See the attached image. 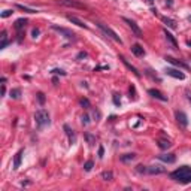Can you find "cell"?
Masks as SVG:
<instances>
[{
	"mask_svg": "<svg viewBox=\"0 0 191 191\" xmlns=\"http://www.w3.org/2000/svg\"><path fill=\"white\" fill-rule=\"evenodd\" d=\"M170 178L176 182H181V184H190L191 182V167L182 166V167L176 169L175 172H172Z\"/></svg>",
	"mask_w": 191,
	"mask_h": 191,
	"instance_id": "obj_1",
	"label": "cell"
},
{
	"mask_svg": "<svg viewBox=\"0 0 191 191\" xmlns=\"http://www.w3.org/2000/svg\"><path fill=\"white\" fill-rule=\"evenodd\" d=\"M34 121H36V127L38 128H43L45 126H49L51 119H49V114L46 109H39L34 114Z\"/></svg>",
	"mask_w": 191,
	"mask_h": 191,
	"instance_id": "obj_2",
	"label": "cell"
},
{
	"mask_svg": "<svg viewBox=\"0 0 191 191\" xmlns=\"http://www.w3.org/2000/svg\"><path fill=\"white\" fill-rule=\"evenodd\" d=\"M96 24H97V27L103 31V33H105L106 34V36H109L112 40H114V42H117V43H119V45H121V43H123V40H121V38L118 36V34L114 31V30H112L111 27H108V25H105V24H102V23H96Z\"/></svg>",
	"mask_w": 191,
	"mask_h": 191,
	"instance_id": "obj_3",
	"label": "cell"
},
{
	"mask_svg": "<svg viewBox=\"0 0 191 191\" xmlns=\"http://www.w3.org/2000/svg\"><path fill=\"white\" fill-rule=\"evenodd\" d=\"M51 29L55 30V31H58V33H61L63 36H64L66 39H69V40H75V36H76V34H75L72 30H67V29H64V27H58L57 24H53V25H51Z\"/></svg>",
	"mask_w": 191,
	"mask_h": 191,
	"instance_id": "obj_4",
	"label": "cell"
},
{
	"mask_svg": "<svg viewBox=\"0 0 191 191\" xmlns=\"http://www.w3.org/2000/svg\"><path fill=\"white\" fill-rule=\"evenodd\" d=\"M123 21H124V23H126V24L128 25L130 29H132V31H133V33L136 34L137 38H143V33H142V30L139 29V25H137V24H136V23H134L133 20H130V18H126V16H124V18H123Z\"/></svg>",
	"mask_w": 191,
	"mask_h": 191,
	"instance_id": "obj_5",
	"label": "cell"
},
{
	"mask_svg": "<svg viewBox=\"0 0 191 191\" xmlns=\"http://www.w3.org/2000/svg\"><path fill=\"white\" fill-rule=\"evenodd\" d=\"M60 3L64 6H69V8H76V9H87V6L84 3H79L76 0H60Z\"/></svg>",
	"mask_w": 191,
	"mask_h": 191,
	"instance_id": "obj_6",
	"label": "cell"
},
{
	"mask_svg": "<svg viewBox=\"0 0 191 191\" xmlns=\"http://www.w3.org/2000/svg\"><path fill=\"white\" fill-rule=\"evenodd\" d=\"M166 73L169 75V76H172V78H175V79H185V75L182 73V72H179L178 69H172V67H167L166 69Z\"/></svg>",
	"mask_w": 191,
	"mask_h": 191,
	"instance_id": "obj_7",
	"label": "cell"
},
{
	"mask_svg": "<svg viewBox=\"0 0 191 191\" xmlns=\"http://www.w3.org/2000/svg\"><path fill=\"white\" fill-rule=\"evenodd\" d=\"M166 60H167L170 64L176 66V67H179V69H185V70H188V69H190V66H188L187 63H182L181 60H176V58H173V57H166Z\"/></svg>",
	"mask_w": 191,
	"mask_h": 191,
	"instance_id": "obj_8",
	"label": "cell"
},
{
	"mask_svg": "<svg viewBox=\"0 0 191 191\" xmlns=\"http://www.w3.org/2000/svg\"><path fill=\"white\" fill-rule=\"evenodd\" d=\"M166 172V169H164L163 166H149V167H146V173H149V175H161V173Z\"/></svg>",
	"mask_w": 191,
	"mask_h": 191,
	"instance_id": "obj_9",
	"label": "cell"
},
{
	"mask_svg": "<svg viewBox=\"0 0 191 191\" xmlns=\"http://www.w3.org/2000/svg\"><path fill=\"white\" fill-rule=\"evenodd\" d=\"M176 121L179 123L181 127H187L188 126V118H187V115L182 111H178L176 112Z\"/></svg>",
	"mask_w": 191,
	"mask_h": 191,
	"instance_id": "obj_10",
	"label": "cell"
},
{
	"mask_svg": "<svg viewBox=\"0 0 191 191\" xmlns=\"http://www.w3.org/2000/svg\"><path fill=\"white\" fill-rule=\"evenodd\" d=\"M148 93H149V96H152L154 99H157V100H161V102H167V97L164 96L161 91H158V90H155V88H151V90H148Z\"/></svg>",
	"mask_w": 191,
	"mask_h": 191,
	"instance_id": "obj_11",
	"label": "cell"
},
{
	"mask_svg": "<svg viewBox=\"0 0 191 191\" xmlns=\"http://www.w3.org/2000/svg\"><path fill=\"white\" fill-rule=\"evenodd\" d=\"M63 128H64V132H66V134H67V137H69V143L73 145V143L76 142V134H75V132H73V130L69 127L67 124H66Z\"/></svg>",
	"mask_w": 191,
	"mask_h": 191,
	"instance_id": "obj_12",
	"label": "cell"
},
{
	"mask_svg": "<svg viewBox=\"0 0 191 191\" xmlns=\"http://www.w3.org/2000/svg\"><path fill=\"white\" fill-rule=\"evenodd\" d=\"M158 158H160L163 163H167V164H172V163L176 161L175 154H161V155H158Z\"/></svg>",
	"mask_w": 191,
	"mask_h": 191,
	"instance_id": "obj_13",
	"label": "cell"
},
{
	"mask_svg": "<svg viewBox=\"0 0 191 191\" xmlns=\"http://www.w3.org/2000/svg\"><path fill=\"white\" fill-rule=\"evenodd\" d=\"M119 60H121V61H123V63L126 64V67L128 69V70H132V72L134 73V76H137V78H141V72H139V70H137V69H136L134 66H132V64H130V63L127 61V60H126V58H124L123 55H119Z\"/></svg>",
	"mask_w": 191,
	"mask_h": 191,
	"instance_id": "obj_14",
	"label": "cell"
},
{
	"mask_svg": "<svg viewBox=\"0 0 191 191\" xmlns=\"http://www.w3.org/2000/svg\"><path fill=\"white\" fill-rule=\"evenodd\" d=\"M67 20L70 23H73V24H76L78 27H81V29H88V25H87L84 21H81L79 18H76V16H73V15H67Z\"/></svg>",
	"mask_w": 191,
	"mask_h": 191,
	"instance_id": "obj_15",
	"label": "cell"
},
{
	"mask_svg": "<svg viewBox=\"0 0 191 191\" xmlns=\"http://www.w3.org/2000/svg\"><path fill=\"white\" fill-rule=\"evenodd\" d=\"M163 31H164V36H166V39L172 43L173 49H178V42H176V39H175V38H173V34H172L170 31H167V29H164Z\"/></svg>",
	"mask_w": 191,
	"mask_h": 191,
	"instance_id": "obj_16",
	"label": "cell"
},
{
	"mask_svg": "<svg viewBox=\"0 0 191 191\" xmlns=\"http://www.w3.org/2000/svg\"><path fill=\"white\" fill-rule=\"evenodd\" d=\"M23 154H24V151H23V149H20L18 152L15 154V158H14V169H15V170L21 166V158H23Z\"/></svg>",
	"mask_w": 191,
	"mask_h": 191,
	"instance_id": "obj_17",
	"label": "cell"
},
{
	"mask_svg": "<svg viewBox=\"0 0 191 191\" xmlns=\"http://www.w3.org/2000/svg\"><path fill=\"white\" fill-rule=\"evenodd\" d=\"M132 53H133L136 57H142V55L145 54V51H143V48L139 45V43H134V45H132Z\"/></svg>",
	"mask_w": 191,
	"mask_h": 191,
	"instance_id": "obj_18",
	"label": "cell"
},
{
	"mask_svg": "<svg viewBox=\"0 0 191 191\" xmlns=\"http://www.w3.org/2000/svg\"><path fill=\"white\" fill-rule=\"evenodd\" d=\"M18 9L24 11V12H27V14H38V9H33V8H29V6H25V5H21V3H16L15 5Z\"/></svg>",
	"mask_w": 191,
	"mask_h": 191,
	"instance_id": "obj_19",
	"label": "cell"
},
{
	"mask_svg": "<svg viewBox=\"0 0 191 191\" xmlns=\"http://www.w3.org/2000/svg\"><path fill=\"white\" fill-rule=\"evenodd\" d=\"M25 24H27V20H25V18H20V20H16V21H15L14 25H15V29L21 33V30L25 27Z\"/></svg>",
	"mask_w": 191,
	"mask_h": 191,
	"instance_id": "obj_20",
	"label": "cell"
},
{
	"mask_svg": "<svg viewBox=\"0 0 191 191\" xmlns=\"http://www.w3.org/2000/svg\"><path fill=\"white\" fill-rule=\"evenodd\" d=\"M158 146L161 149H169L172 146V142L169 141V139H158Z\"/></svg>",
	"mask_w": 191,
	"mask_h": 191,
	"instance_id": "obj_21",
	"label": "cell"
},
{
	"mask_svg": "<svg viewBox=\"0 0 191 191\" xmlns=\"http://www.w3.org/2000/svg\"><path fill=\"white\" fill-rule=\"evenodd\" d=\"M163 23L167 25L169 29H176V23H175V20H172V18H167V16H163Z\"/></svg>",
	"mask_w": 191,
	"mask_h": 191,
	"instance_id": "obj_22",
	"label": "cell"
},
{
	"mask_svg": "<svg viewBox=\"0 0 191 191\" xmlns=\"http://www.w3.org/2000/svg\"><path fill=\"white\" fill-rule=\"evenodd\" d=\"M134 158H136V154H124V155H121V161L123 163H130Z\"/></svg>",
	"mask_w": 191,
	"mask_h": 191,
	"instance_id": "obj_23",
	"label": "cell"
},
{
	"mask_svg": "<svg viewBox=\"0 0 191 191\" xmlns=\"http://www.w3.org/2000/svg\"><path fill=\"white\" fill-rule=\"evenodd\" d=\"M8 43H9V40H8V34H6V31H3L2 33V45H0V49H5L8 46Z\"/></svg>",
	"mask_w": 191,
	"mask_h": 191,
	"instance_id": "obj_24",
	"label": "cell"
},
{
	"mask_svg": "<svg viewBox=\"0 0 191 191\" xmlns=\"http://www.w3.org/2000/svg\"><path fill=\"white\" fill-rule=\"evenodd\" d=\"M102 178H103V181H112V179H114V173H112L111 170L103 172L102 173Z\"/></svg>",
	"mask_w": 191,
	"mask_h": 191,
	"instance_id": "obj_25",
	"label": "cell"
},
{
	"mask_svg": "<svg viewBox=\"0 0 191 191\" xmlns=\"http://www.w3.org/2000/svg\"><path fill=\"white\" fill-rule=\"evenodd\" d=\"M84 137L87 139V142H88L90 145H94V143H96V136H94V134H91V133H85Z\"/></svg>",
	"mask_w": 191,
	"mask_h": 191,
	"instance_id": "obj_26",
	"label": "cell"
},
{
	"mask_svg": "<svg viewBox=\"0 0 191 191\" xmlns=\"http://www.w3.org/2000/svg\"><path fill=\"white\" fill-rule=\"evenodd\" d=\"M20 96H21V90H20V88L11 90V97H12V99H20Z\"/></svg>",
	"mask_w": 191,
	"mask_h": 191,
	"instance_id": "obj_27",
	"label": "cell"
},
{
	"mask_svg": "<svg viewBox=\"0 0 191 191\" xmlns=\"http://www.w3.org/2000/svg\"><path fill=\"white\" fill-rule=\"evenodd\" d=\"M93 166H94V163H93L91 160H88V161L84 164V170H85V172H90V170L93 169Z\"/></svg>",
	"mask_w": 191,
	"mask_h": 191,
	"instance_id": "obj_28",
	"label": "cell"
},
{
	"mask_svg": "<svg viewBox=\"0 0 191 191\" xmlns=\"http://www.w3.org/2000/svg\"><path fill=\"white\" fill-rule=\"evenodd\" d=\"M12 14H14L12 9H6V11H3L2 14H0V16H2V18H8V16H11Z\"/></svg>",
	"mask_w": 191,
	"mask_h": 191,
	"instance_id": "obj_29",
	"label": "cell"
},
{
	"mask_svg": "<svg viewBox=\"0 0 191 191\" xmlns=\"http://www.w3.org/2000/svg\"><path fill=\"white\" fill-rule=\"evenodd\" d=\"M79 103H81V106H84V108H90V106H91L88 99H81V100H79Z\"/></svg>",
	"mask_w": 191,
	"mask_h": 191,
	"instance_id": "obj_30",
	"label": "cell"
},
{
	"mask_svg": "<svg viewBox=\"0 0 191 191\" xmlns=\"http://www.w3.org/2000/svg\"><path fill=\"white\" fill-rule=\"evenodd\" d=\"M38 100L40 105H45V94L43 93H38Z\"/></svg>",
	"mask_w": 191,
	"mask_h": 191,
	"instance_id": "obj_31",
	"label": "cell"
},
{
	"mask_svg": "<svg viewBox=\"0 0 191 191\" xmlns=\"http://www.w3.org/2000/svg\"><path fill=\"white\" fill-rule=\"evenodd\" d=\"M136 172L137 173H146V166H142V164H139L136 167Z\"/></svg>",
	"mask_w": 191,
	"mask_h": 191,
	"instance_id": "obj_32",
	"label": "cell"
},
{
	"mask_svg": "<svg viewBox=\"0 0 191 191\" xmlns=\"http://www.w3.org/2000/svg\"><path fill=\"white\" fill-rule=\"evenodd\" d=\"M51 73H55V75H61V76H66V72L64 70H61V69H54Z\"/></svg>",
	"mask_w": 191,
	"mask_h": 191,
	"instance_id": "obj_33",
	"label": "cell"
},
{
	"mask_svg": "<svg viewBox=\"0 0 191 191\" xmlns=\"http://www.w3.org/2000/svg\"><path fill=\"white\" fill-rule=\"evenodd\" d=\"M114 105L115 106H119L121 105V99L118 97V94H114Z\"/></svg>",
	"mask_w": 191,
	"mask_h": 191,
	"instance_id": "obj_34",
	"label": "cell"
},
{
	"mask_svg": "<svg viewBox=\"0 0 191 191\" xmlns=\"http://www.w3.org/2000/svg\"><path fill=\"white\" fill-rule=\"evenodd\" d=\"M39 33H40V30H39V29H33V30H31V36H33L34 39H36V38L39 36Z\"/></svg>",
	"mask_w": 191,
	"mask_h": 191,
	"instance_id": "obj_35",
	"label": "cell"
},
{
	"mask_svg": "<svg viewBox=\"0 0 191 191\" xmlns=\"http://www.w3.org/2000/svg\"><path fill=\"white\" fill-rule=\"evenodd\" d=\"M103 155H105V148L100 145L99 146V158H103Z\"/></svg>",
	"mask_w": 191,
	"mask_h": 191,
	"instance_id": "obj_36",
	"label": "cell"
},
{
	"mask_svg": "<svg viewBox=\"0 0 191 191\" xmlns=\"http://www.w3.org/2000/svg\"><path fill=\"white\" fill-rule=\"evenodd\" d=\"M82 124H85V126L90 124V117H88V115H84V117H82Z\"/></svg>",
	"mask_w": 191,
	"mask_h": 191,
	"instance_id": "obj_37",
	"label": "cell"
},
{
	"mask_svg": "<svg viewBox=\"0 0 191 191\" xmlns=\"http://www.w3.org/2000/svg\"><path fill=\"white\" fill-rule=\"evenodd\" d=\"M76 58H78V60H81V58H87V53H84V51H82V53H79V54L76 55Z\"/></svg>",
	"mask_w": 191,
	"mask_h": 191,
	"instance_id": "obj_38",
	"label": "cell"
},
{
	"mask_svg": "<svg viewBox=\"0 0 191 191\" xmlns=\"http://www.w3.org/2000/svg\"><path fill=\"white\" fill-rule=\"evenodd\" d=\"M93 115H94V118H96V121H97V119L100 118V112L94 109V111H93Z\"/></svg>",
	"mask_w": 191,
	"mask_h": 191,
	"instance_id": "obj_39",
	"label": "cell"
},
{
	"mask_svg": "<svg viewBox=\"0 0 191 191\" xmlns=\"http://www.w3.org/2000/svg\"><path fill=\"white\" fill-rule=\"evenodd\" d=\"M185 93H187V99H188V100H190V103H191V91H190V90H187Z\"/></svg>",
	"mask_w": 191,
	"mask_h": 191,
	"instance_id": "obj_40",
	"label": "cell"
},
{
	"mask_svg": "<svg viewBox=\"0 0 191 191\" xmlns=\"http://www.w3.org/2000/svg\"><path fill=\"white\" fill-rule=\"evenodd\" d=\"M2 94H3V96H5V94H6V88H5V85H3V87H2Z\"/></svg>",
	"mask_w": 191,
	"mask_h": 191,
	"instance_id": "obj_41",
	"label": "cell"
},
{
	"mask_svg": "<svg viewBox=\"0 0 191 191\" xmlns=\"http://www.w3.org/2000/svg\"><path fill=\"white\" fill-rule=\"evenodd\" d=\"M187 45H188V46H191V40H188V42H187Z\"/></svg>",
	"mask_w": 191,
	"mask_h": 191,
	"instance_id": "obj_42",
	"label": "cell"
},
{
	"mask_svg": "<svg viewBox=\"0 0 191 191\" xmlns=\"http://www.w3.org/2000/svg\"><path fill=\"white\" fill-rule=\"evenodd\" d=\"M148 3H154V0H148Z\"/></svg>",
	"mask_w": 191,
	"mask_h": 191,
	"instance_id": "obj_43",
	"label": "cell"
},
{
	"mask_svg": "<svg viewBox=\"0 0 191 191\" xmlns=\"http://www.w3.org/2000/svg\"><path fill=\"white\" fill-rule=\"evenodd\" d=\"M188 21H190V23H191V16H188Z\"/></svg>",
	"mask_w": 191,
	"mask_h": 191,
	"instance_id": "obj_44",
	"label": "cell"
}]
</instances>
